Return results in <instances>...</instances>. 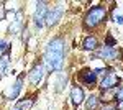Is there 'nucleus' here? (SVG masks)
I'll list each match as a JSON object with an SVG mask.
<instances>
[{"mask_svg": "<svg viewBox=\"0 0 123 110\" xmlns=\"http://www.w3.org/2000/svg\"><path fill=\"white\" fill-rule=\"evenodd\" d=\"M44 63L51 71H59L64 64V41L62 38H54L46 48Z\"/></svg>", "mask_w": 123, "mask_h": 110, "instance_id": "nucleus-1", "label": "nucleus"}, {"mask_svg": "<svg viewBox=\"0 0 123 110\" xmlns=\"http://www.w3.org/2000/svg\"><path fill=\"white\" fill-rule=\"evenodd\" d=\"M105 18H107V8L104 5H97V7H94V8H90L87 12V15L84 18V25L87 28H94L97 25H100Z\"/></svg>", "mask_w": 123, "mask_h": 110, "instance_id": "nucleus-2", "label": "nucleus"}, {"mask_svg": "<svg viewBox=\"0 0 123 110\" xmlns=\"http://www.w3.org/2000/svg\"><path fill=\"white\" fill-rule=\"evenodd\" d=\"M46 15H48V3L46 2H38L36 12H35V23H36V26H43L44 25Z\"/></svg>", "mask_w": 123, "mask_h": 110, "instance_id": "nucleus-3", "label": "nucleus"}, {"mask_svg": "<svg viewBox=\"0 0 123 110\" xmlns=\"http://www.w3.org/2000/svg\"><path fill=\"white\" fill-rule=\"evenodd\" d=\"M120 82V79H118V76L113 72H108L107 76H105L104 79H102V82H100V87H102V91H108V89H112V87H115L117 84Z\"/></svg>", "mask_w": 123, "mask_h": 110, "instance_id": "nucleus-4", "label": "nucleus"}, {"mask_svg": "<svg viewBox=\"0 0 123 110\" xmlns=\"http://www.w3.org/2000/svg\"><path fill=\"white\" fill-rule=\"evenodd\" d=\"M95 56L100 58V59H117L118 53L115 51L113 48H110V46H102L100 49L95 51Z\"/></svg>", "mask_w": 123, "mask_h": 110, "instance_id": "nucleus-5", "label": "nucleus"}, {"mask_svg": "<svg viewBox=\"0 0 123 110\" xmlns=\"http://www.w3.org/2000/svg\"><path fill=\"white\" fill-rule=\"evenodd\" d=\"M62 17V7H56L54 10H51V12H48L46 15V23L48 26H53V25H56L57 21H59V18Z\"/></svg>", "mask_w": 123, "mask_h": 110, "instance_id": "nucleus-6", "label": "nucleus"}, {"mask_svg": "<svg viewBox=\"0 0 123 110\" xmlns=\"http://www.w3.org/2000/svg\"><path fill=\"white\" fill-rule=\"evenodd\" d=\"M21 84H23V76H20L18 79H17V82H15L8 89V91H7L5 97H7V99H10V100L17 99V97H18V94H20V91H21Z\"/></svg>", "mask_w": 123, "mask_h": 110, "instance_id": "nucleus-7", "label": "nucleus"}, {"mask_svg": "<svg viewBox=\"0 0 123 110\" xmlns=\"http://www.w3.org/2000/svg\"><path fill=\"white\" fill-rule=\"evenodd\" d=\"M43 76H44V66H43V64L35 66V67L30 71V74H28L30 81H31L33 84H38L39 81L43 79Z\"/></svg>", "mask_w": 123, "mask_h": 110, "instance_id": "nucleus-8", "label": "nucleus"}, {"mask_svg": "<svg viewBox=\"0 0 123 110\" xmlns=\"http://www.w3.org/2000/svg\"><path fill=\"white\" fill-rule=\"evenodd\" d=\"M79 79L82 81L84 84H87V85H94L95 81H97V76H95L94 71H89V69H85V71H82V72L79 74Z\"/></svg>", "mask_w": 123, "mask_h": 110, "instance_id": "nucleus-9", "label": "nucleus"}, {"mask_svg": "<svg viewBox=\"0 0 123 110\" xmlns=\"http://www.w3.org/2000/svg\"><path fill=\"white\" fill-rule=\"evenodd\" d=\"M71 99H72V104H74V105L82 104V102H84V91H82L80 87L74 85L72 91H71Z\"/></svg>", "mask_w": 123, "mask_h": 110, "instance_id": "nucleus-10", "label": "nucleus"}, {"mask_svg": "<svg viewBox=\"0 0 123 110\" xmlns=\"http://www.w3.org/2000/svg\"><path fill=\"white\" fill-rule=\"evenodd\" d=\"M85 51H95L97 49V38L95 36H87L84 39V45H82Z\"/></svg>", "mask_w": 123, "mask_h": 110, "instance_id": "nucleus-11", "label": "nucleus"}, {"mask_svg": "<svg viewBox=\"0 0 123 110\" xmlns=\"http://www.w3.org/2000/svg\"><path fill=\"white\" fill-rule=\"evenodd\" d=\"M8 63H10V49H8V51H5V53H3V56L0 58V77L5 74Z\"/></svg>", "mask_w": 123, "mask_h": 110, "instance_id": "nucleus-12", "label": "nucleus"}, {"mask_svg": "<svg viewBox=\"0 0 123 110\" xmlns=\"http://www.w3.org/2000/svg\"><path fill=\"white\" fill-rule=\"evenodd\" d=\"M35 104V97H31V99H26V100H21L18 102L15 107H13V110H28L31 105Z\"/></svg>", "mask_w": 123, "mask_h": 110, "instance_id": "nucleus-13", "label": "nucleus"}, {"mask_svg": "<svg viewBox=\"0 0 123 110\" xmlns=\"http://www.w3.org/2000/svg\"><path fill=\"white\" fill-rule=\"evenodd\" d=\"M21 25H23V20H21V13H17V18H15V23H12V26H10V31L12 33H17L20 28H21Z\"/></svg>", "mask_w": 123, "mask_h": 110, "instance_id": "nucleus-14", "label": "nucleus"}, {"mask_svg": "<svg viewBox=\"0 0 123 110\" xmlns=\"http://www.w3.org/2000/svg\"><path fill=\"white\" fill-rule=\"evenodd\" d=\"M97 105H98V99H97L95 95H90V97L87 99V104H85L87 110H95V109H97Z\"/></svg>", "mask_w": 123, "mask_h": 110, "instance_id": "nucleus-15", "label": "nucleus"}, {"mask_svg": "<svg viewBox=\"0 0 123 110\" xmlns=\"http://www.w3.org/2000/svg\"><path fill=\"white\" fill-rule=\"evenodd\" d=\"M115 43H117V41L113 39V36H112V35H107V41H105V46H110V48H112V46H115Z\"/></svg>", "mask_w": 123, "mask_h": 110, "instance_id": "nucleus-16", "label": "nucleus"}, {"mask_svg": "<svg viewBox=\"0 0 123 110\" xmlns=\"http://www.w3.org/2000/svg\"><path fill=\"white\" fill-rule=\"evenodd\" d=\"M115 100H117V102L123 100V87H120V89L117 91V94H115Z\"/></svg>", "mask_w": 123, "mask_h": 110, "instance_id": "nucleus-17", "label": "nucleus"}, {"mask_svg": "<svg viewBox=\"0 0 123 110\" xmlns=\"http://www.w3.org/2000/svg\"><path fill=\"white\" fill-rule=\"evenodd\" d=\"M5 18V7H3V3H0V20Z\"/></svg>", "mask_w": 123, "mask_h": 110, "instance_id": "nucleus-18", "label": "nucleus"}, {"mask_svg": "<svg viewBox=\"0 0 123 110\" xmlns=\"http://www.w3.org/2000/svg\"><path fill=\"white\" fill-rule=\"evenodd\" d=\"M115 21H117V23H120V25H123V17H122V15H120V17H117Z\"/></svg>", "mask_w": 123, "mask_h": 110, "instance_id": "nucleus-19", "label": "nucleus"}, {"mask_svg": "<svg viewBox=\"0 0 123 110\" xmlns=\"http://www.w3.org/2000/svg\"><path fill=\"white\" fill-rule=\"evenodd\" d=\"M102 110H117V109H115L113 105H107V107H104Z\"/></svg>", "mask_w": 123, "mask_h": 110, "instance_id": "nucleus-20", "label": "nucleus"}, {"mask_svg": "<svg viewBox=\"0 0 123 110\" xmlns=\"http://www.w3.org/2000/svg\"><path fill=\"white\" fill-rule=\"evenodd\" d=\"M117 109H118V110H123V100L118 102V107H117Z\"/></svg>", "mask_w": 123, "mask_h": 110, "instance_id": "nucleus-21", "label": "nucleus"}]
</instances>
